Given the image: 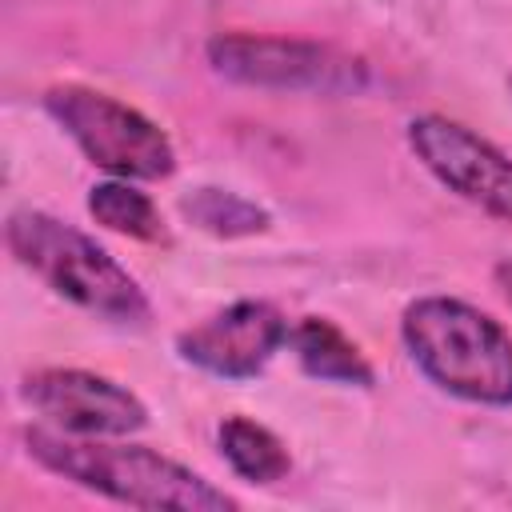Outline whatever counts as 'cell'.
<instances>
[{
  "instance_id": "obj_1",
  "label": "cell",
  "mask_w": 512,
  "mask_h": 512,
  "mask_svg": "<svg viewBox=\"0 0 512 512\" xmlns=\"http://www.w3.org/2000/svg\"><path fill=\"white\" fill-rule=\"evenodd\" d=\"M28 456L48 472L100 492L128 508L152 512H228L236 500L200 472L144 444H104V436H72L60 428H28Z\"/></svg>"
},
{
  "instance_id": "obj_2",
  "label": "cell",
  "mask_w": 512,
  "mask_h": 512,
  "mask_svg": "<svg viewBox=\"0 0 512 512\" xmlns=\"http://www.w3.org/2000/svg\"><path fill=\"white\" fill-rule=\"evenodd\" d=\"M400 336L436 388L468 404H512V336L488 312L456 296H420L404 308Z\"/></svg>"
},
{
  "instance_id": "obj_3",
  "label": "cell",
  "mask_w": 512,
  "mask_h": 512,
  "mask_svg": "<svg viewBox=\"0 0 512 512\" xmlns=\"http://www.w3.org/2000/svg\"><path fill=\"white\" fill-rule=\"evenodd\" d=\"M4 240L12 256L36 272L56 296L72 300L76 308L112 320V324H144L148 320V296L144 288L120 268L92 236L80 228L36 212L20 208L4 224Z\"/></svg>"
},
{
  "instance_id": "obj_4",
  "label": "cell",
  "mask_w": 512,
  "mask_h": 512,
  "mask_svg": "<svg viewBox=\"0 0 512 512\" xmlns=\"http://www.w3.org/2000/svg\"><path fill=\"white\" fill-rule=\"evenodd\" d=\"M44 108L96 168L120 180H164L176 168V148L160 124L100 88L52 84Z\"/></svg>"
},
{
  "instance_id": "obj_5",
  "label": "cell",
  "mask_w": 512,
  "mask_h": 512,
  "mask_svg": "<svg viewBox=\"0 0 512 512\" xmlns=\"http://www.w3.org/2000/svg\"><path fill=\"white\" fill-rule=\"evenodd\" d=\"M208 64L216 76L248 88L272 92H360L368 84V64L292 36H252V32H220L208 40Z\"/></svg>"
},
{
  "instance_id": "obj_6",
  "label": "cell",
  "mask_w": 512,
  "mask_h": 512,
  "mask_svg": "<svg viewBox=\"0 0 512 512\" xmlns=\"http://www.w3.org/2000/svg\"><path fill=\"white\" fill-rule=\"evenodd\" d=\"M408 148L448 192L512 224V156H504L492 140L460 120L428 112L408 124Z\"/></svg>"
},
{
  "instance_id": "obj_7",
  "label": "cell",
  "mask_w": 512,
  "mask_h": 512,
  "mask_svg": "<svg viewBox=\"0 0 512 512\" xmlns=\"http://www.w3.org/2000/svg\"><path fill=\"white\" fill-rule=\"evenodd\" d=\"M20 396L52 428L72 436H128L148 424V408L136 392L84 368H40L24 376Z\"/></svg>"
},
{
  "instance_id": "obj_8",
  "label": "cell",
  "mask_w": 512,
  "mask_h": 512,
  "mask_svg": "<svg viewBox=\"0 0 512 512\" xmlns=\"http://www.w3.org/2000/svg\"><path fill=\"white\" fill-rule=\"evenodd\" d=\"M288 336H292V328L276 304L236 300V304L204 316L200 324L184 328L176 336V352L212 376L248 380L288 344Z\"/></svg>"
},
{
  "instance_id": "obj_9",
  "label": "cell",
  "mask_w": 512,
  "mask_h": 512,
  "mask_svg": "<svg viewBox=\"0 0 512 512\" xmlns=\"http://www.w3.org/2000/svg\"><path fill=\"white\" fill-rule=\"evenodd\" d=\"M300 368L324 384H344V388H368L372 384V364L364 352L324 316H304L292 336H288Z\"/></svg>"
},
{
  "instance_id": "obj_10",
  "label": "cell",
  "mask_w": 512,
  "mask_h": 512,
  "mask_svg": "<svg viewBox=\"0 0 512 512\" xmlns=\"http://www.w3.org/2000/svg\"><path fill=\"white\" fill-rule=\"evenodd\" d=\"M216 440H220V456L232 464V472L252 480V484H276L292 468L280 436L272 428L248 420V416H228L216 428Z\"/></svg>"
},
{
  "instance_id": "obj_11",
  "label": "cell",
  "mask_w": 512,
  "mask_h": 512,
  "mask_svg": "<svg viewBox=\"0 0 512 512\" xmlns=\"http://www.w3.org/2000/svg\"><path fill=\"white\" fill-rule=\"evenodd\" d=\"M88 212H92L96 224H104V228H112V232H120V236L148 240V244L168 240L164 216H160V208L152 204V196L140 192V188H132V184L120 180V176H116V180H104V184H96V188L88 192Z\"/></svg>"
},
{
  "instance_id": "obj_12",
  "label": "cell",
  "mask_w": 512,
  "mask_h": 512,
  "mask_svg": "<svg viewBox=\"0 0 512 512\" xmlns=\"http://www.w3.org/2000/svg\"><path fill=\"white\" fill-rule=\"evenodd\" d=\"M184 216L212 232V236H252V232H264L268 228V212L236 192H224V188H196L192 196L180 200Z\"/></svg>"
},
{
  "instance_id": "obj_13",
  "label": "cell",
  "mask_w": 512,
  "mask_h": 512,
  "mask_svg": "<svg viewBox=\"0 0 512 512\" xmlns=\"http://www.w3.org/2000/svg\"><path fill=\"white\" fill-rule=\"evenodd\" d=\"M496 284H500V292H504V300L512 304V256L496 264Z\"/></svg>"
},
{
  "instance_id": "obj_14",
  "label": "cell",
  "mask_w": 512,
  "mask_h": 512,
  "mask_svg": "<svg viewBox=\"0 0 512 512\" xmlns=\"http://www.w3.org/2000/svg\"><path fill=\"white\" fill-rule=\"evenodd\" d=\"M508 84H512V80H508Z\"/></svg>"
}]
</instances>
